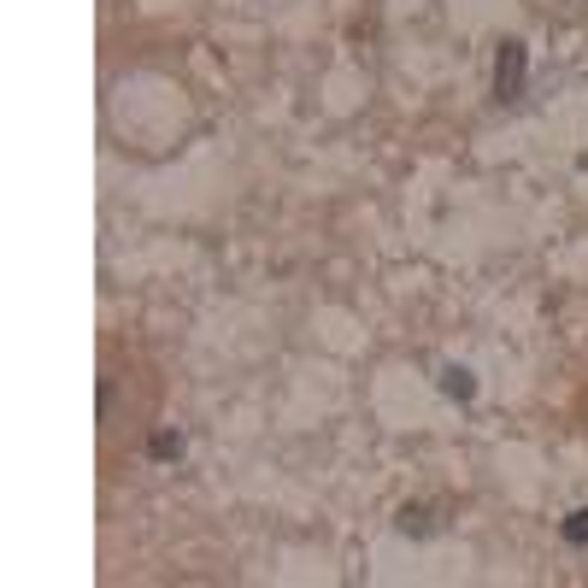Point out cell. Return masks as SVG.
Listing matches in <instances>:
<instances>
[{
  "mask_svg": "<svg viewBox=\"0 0 588 588\" xmlns=\"http://www.w3.org/2000/svg\"><path fill=\"white\" fill-rule=\"evenodd\" d=\"M523 71H530V53H523V41H500V59H494V100H518V95H523Z\"/></svg>",
  "mask_w": 588,
  "mask_h": 588,
  "instance_id": "obj_1",
  "label": "cell"
},
{
  "mask_svg": "<svg viewBox=\"0 0 588 588\" xmlns=\"http://www.w3.org/2000/svg\"><path fill=\"white\" fill-rule=\"evenodd\" d=\"M441 394H448V401H471V394H477V376H471L465 365H448V371H441Z\"/></svg>",
  "mask_w": 588,
  "mask_h": 588,
  "instance_id": "obj_2",
  "label": "cell"
},
{
  "mask_svg": "<svg viewBox=\"0 0 588 588\" xmlns=\"http://www.w3.org/2000/svg\"><path fill=\"white\" fill-rule=\"evenodd\" d=\"M147 459H159V465H171V459H183V435H177V430H159L154 441H147Z\"/></svg>",
  "mask_w": 588,
  "mask_h": 588,
  "instance_id": "obj_3",
  "label": "cell"
},
{
  "mask_svg": "<svg viewBox=\"0 0 588 588\" xmlns=\"http://www.w3.org/2000/svg\"><path fill=\"white\" fill-rule=\"evenodd\" d=\"M559 536L571 541V548H588V507H577L571 518H565V523H559Z\"/></svg>",
  "mask_w": 588,
  "mask_h": 588,
  "instance_id": "obj_4",
  "label": "cell"
},
{
  "mask_svg": "<svg viewBox=\"0 0 588 588\" xmlns=\"http://www.w3.org/2000/svg\"><path fill=\"white\" fill-rule=\"evenodd\" d=\"M394 523H401L406 536H430V507H401V518H394Z\"/></svg>",
  "mask_w": 588,
  "mask_h": 588,
  "instance_id": "obj_5",
  "label": "cell"
}]
</instances>
